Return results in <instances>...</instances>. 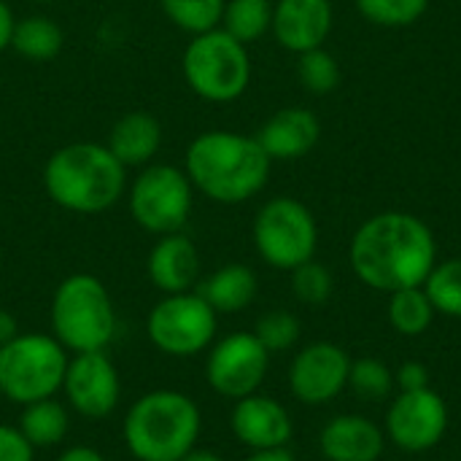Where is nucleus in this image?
Returning a JSON list of instances; mask_svg holds the SVG:
<instances>
[{"label":"nucleus","mask_w":461,"mask_h":461,"mask_svg":"<svg viewBox=\"0 0 461 461\" xmlns=\"http://www.w3.org/2000/svg\"><path fill=\"white\" fill-rule=\"evenodd\" d=\"M435 238L429 227L400 211L367 219L351 240L354 273L378 292L424 286L435 267Z\"/></svg>","instance_id":"nucleus-1"},{"label":"nucleus","mask_w":461,"mask_h":461,"mask_svg":"<svg viewBox=\"0 0 461 461\" xmlns=\"http://www.w3.org/2000/svg\"><path fill=\"white\" fill-rule=\"evenodd\" d=\"M273 159L254 135L232 130L200 132L184 154V170L194 192L221 205H238L259 194L270 178Z\"/></svg>","instance_id":"nucleus-2"},{"label":"nucleus","mask_w":461,"mask_h":461,"mask_svg":"<svg viewBox=\"0 0 461 461\" xmlns=\"http://www.w3.org/2000/svg\"><path fill=\"white\" fill-rule=\"evenodd\" d=\"M43 189L62 211L97 216L127 194V167L105 143H65L43 165Z\"/></svg>","instance_id":"nucleus-3"},{"label":"nucleus","mask_w":461,"mask_h":461,"mask_svg":"<svg viewBox=\"0 0 461 461\" xmlns=\"http://www.w3.org/2000/svg\"><path fill=\"white\" fill-rule=\"evenodd\" d=\"M203 429L197 402L176 389H154L132 402L124 416L122 438L138 461H181Z\"/></svg>","instance_id":"nucleus-4"},{"label":"nucleus","mask_w":461,"mask_h":461,"mask_svg":"<svg viewBox=\"0 0 461 461\" xmlns=\"http://www.w3.org/2000/svg\"><path fill=\"white\" fill-rule=\"evenodd\" d=\"M51 335L70 354L105 351L116 335V308L97 276L73 273L51 297Z\"/></svg>","instance_id":"nucleus-5"},{"label":"nucleus","mask_w":461,"mask_h":461,"mask_svg":"<svg viewBox=\"0 0 461 461\" xmlns=\"http://www.w3.org/2000/svg\"><path fill=\"white\" fill-rule=\"evenodd\" d=\"M186 86L208 103L238 100L251 81V57L246 43L221 27L192 35L181 57Z\"/></svg>","instance_id":"nucleus-6"},{"label":"nucleus","mask_w":461,"mask_h":461,"mask_svg":"<svg viewBox=\"0 0 461 461\" xmlns=\"http://www.w3.org/2000/svg\"><path fill=\"white\" fill-rule=\"evenodd\" d=\"M68 351L54 335L19 332L0 346V394L14 405H30L62 392Z\"/></svg>","instance_id":"nucleus-7"},{"label":"nucleus","mask_w":461,"mask_h":461,"mask_svg":"<svg viewBox=\"0 0 461 461\" xmlns=\"http://www.w3.org/2000/svg\"><path fill=\"white\" fill-rule=\"evenodd\" d=\"M130 216L149 235H173L184 232L192 205L194 186L184 167L167 162H151L127 186Z\"/></svg>","instance_id":"nucleus-8"},{"label":"nucleus","mask_w":461,"mask_h":461,"mask_svg":"<svg viewBox=\"0 0 461 461\" xmlns=\"http://www.w3.org/2000/svg\"><path fill=\"white\" fill-rule=\"evenodd\" d=\"M319 227L313 213L294 197L267 200L254 219V246L259 257L278 270H294L313 259Z\"/></svg>","instance_id":"nucleus-9"},{"label":"nucleus","mask_w":461,"mask_h":461,"mask_svg":"<svg viewBox=\"0 0 461 461\" xmlns=\"http://www.w3.org/2000/svg\"><path fill=\"white\" fill-rule=\"evenodd\" d=\"M219 313L197 294V292H181V294H165L146 319V335L167 357H194L205 351L219 327Z\"/></svg>","instance_id":"nucleus-10"},{"label":"nucleus","mask_w":461,"mask_h":461,"mask_svg":"<svg viewBox=\"0 0 461 461\" xmlns=\"http://www.w3.org/2000/svg\"><path fill=\"white\" fill-rule=\"evenodd\" d=\"M270 367V351L257 340L254 332H232L221 338L205 362V378L208 386L227 397V400H243L249 394H257Z\"/></svg>","instance_id":"nucleus-11"},{"label":"nucleus","mask_w":461,"mask_h":461,"mask_svg":"<svg viewBox=\"0 0 461 461\" xmlns=\"http://www.w3.org/2000/svg\"><path fill=\"white\" fill-rule=\"evenodd\" d=\"M62 392L68 405L78 416L89 421H100L116 411L122 397V381L116 365L108 359L105 351H86V354H73L68 359Z\"/></svg>","instance_id":"nucleus-12"},{"label":"nucleus","mask_w":461,"mask_h":461,"mask_svg":"<svg viewBox=\"0 0 461 461\" xmlns=\"http://www.w3.org/2000/svg\"><path fill=\"white\" fill-rule=\"evenodd\" d=\"M446 429L448 408L429 386L419 392H402L386 413V432L392 443L411 454L435 448L443 440Z\"/></svg>","instance_id":"nucleus-13"},{"label":"nucleus","mask_w":461,"mask_h":461,"mask_svg":"<svg viewBox=\"0 0 461 461\" xmlns=\"http://www.w3.org/2000/svg\"><path fill=\"white\" fill-rule=\"evenodd\" d=\"M351 359L335 343L303 348L289 367V389L305 405H327L348 386Z\"/></svg>","instance_id":"nucleus-14"},{"label":"nucleus","mask_w":461,"mask_h":461,"mask_svg":"<svg viewBox=\"0 0 461 461\" xmlns=\"http://www.w3.org/2000/svg\"><path fill=\"white\" fill-rule=\"evenodd\" d=\"M230 427L232 435L251 451L286 448L294 432L286 408L262 394H249L243 400H235Z\"/></svg>","instance_id":"nucleus-15"},{"label":"nucleus","mask_w":461,"mask_h":461,"mask_svg":"<svg viewBox=\"0 0 461 461\" xmlns=\"http://www.w3.org/2000/svg\"><path fill=\"white\" fill-rule=\"evenodd\" d=\"M276 41L294 54L321 49L332 30V3L330 0H278L273 5Z\"/></svg>","instance_id":"nucleus-16"},{"label":"nucleus","mask_w":461,"mask_h":461,"mask_svg":"<svg viewBox=\"0 0 461 461\" xmlns=\"http://www.w3.org/2000/svg\"><path fill=\"white\" fill-rule=\"evenodd\" d=\"M146 273H149V281L162 294L192 292V286L200 278V254H197L194 240L184 232L157 238L146 259Z\"/></svg>","instance_id":"nucleus-17"},{"label":"nucleus","mask_w":461,"mask_h":461,"mask_svg":"<svg viewBox=\"0 0 461 461\" xmlns=\"http://www.w3.org/2000/svg\"><path fill=\"white\" fill-rule=\"evenodd\" d=\"M319 135H321V124L316 113L308 108L292 105V108L276 111L254 138L259 140V146L273 162L276 159L289 162V159H300L311 154L313 146L319 143Z\"/></svg>","instance_id":"nucleus-18"},{"label":"nucleus","mask_w":461,"mask_h":461,"mask_svg":"<svg viewBox=\"0 0 461 461\" xmlns=\"http://www.w3.org/2000/svg\"><path fill=\"white\" fill-rule=\"evenodd\" d=\"M319 443L327 461H378L384 454V432L365 416L332 419Z\"/></svg>","instance_id":"nucleus-19"},{"label":"nucleus","mask_w":461,"mask_h":461,"mask_svg":"<svg viewBox=\"0 0 461 461\" xmlns=\"http://www.w3.org/2000/svg\"><path fill=\"white\" fill-rule=\"evenodd\" d=\"M105 146L127 170L130 167H146L159 154L162 124L157 116H151L146 111H130L113 122Z\"/></svg>","instance_id":"nucleus-20"},{"label":"nucleus","mask_w":461,"mask_h":461,"mask_svg":"<svg viewBox=\"0 0 461 461\" xmlns=\"http://www.w3.org/2000/svg\"><path fill=\"white\" fill-rule=\"evenodd\" d=\"M259 281L249 265H224L216 273H211L197 294L216 311V313H238L249 308L257 297Z\"/></svg>","instance_id":"nucleus-21"},{"label":"nucleus","mask_w":461,"mask_h":461,"mask_svg":"<svg viewBox=\"0 0 461 461\" xmlns=\"http://www.w3.org/2000/svg\"><path fill=\"white\" fill-rule=\"evenodd\" d=\"M65 46V32L62 27L43 14H30L24 19H16L14 35H11V49L32 62H49L54 59Z\"/></svg>","instance_id":"nucleus-22"},{"label":"nucleus","mask_w":461,"mask_h":461,"mask_svg":"<svg viewBox=\"0 0 461 461\" xmlns=\"http://www.w3.org/2000/svg\"><path fill=\"white\" fill-rule=\"evenodd\" d=\"M16 427L32 448H54L57 443L65 440L70 429V416L62 402H57L54 397H46V400L22 405V416Z\"/></svg>","instance_id":"nucleus-23"},{"label":"nucleus","mask_w":461,"mask_h":461,"mask_svg":"<svg viewBox=\"0 0 461 461\" xmlns=\"http://www.w3.org/2000/svg\"><path fill=\"white\" fill-rule=\"evenodd\" d=\"M273 24V3L270 0H227L221 14V30L238 38L240 43L259 41Z\"/></svg>","instance_id":"nucleus-24"},{"label":"nucleus","mask_w":461,"mask_h":461,"mask_svg":"<svg viewBox=\"0 0 461 461\" xmlns=\"http://www.w3.org/2000/svg\"><path fill=\"white\" fill-rule=\"evenodd\" d=\"M224 3L227 0H159V8L173 27L200 35L221 27Z\"/></svg>","instance_id":"nucleus-25"},{"label":"nucleus","mask_w":461,"mask_h":461,"mask_svg":"<svg viewBox=\"0 0 461 461\" xmlns=\"http://www.w3.org/2000/svg\"><path fill=\"white\" fill-rule=\"evenodd\" d=\"M435 316V305L429 303L424 286H411L392 292L389 300V321L400 335H421Z\"/></svg>","instance_id":"nucleus-26"},{"label":"nucleus","mask_w":461,"mask_h":461,"mask_svg":"<svg viewBox=\"0 0 461 461\" xmlns=\"http://www.w3.org/2000/svg\"><path fill=\"white\" fill-rule=\"evenodd\" d=\"M424 292L435 305V311L451 319H461V259L435 265L424 281Z\"/></svg>","instance_id":"nucleus-27"},{"label":"nucleus","mask_w":461,"mask_h":461,"mask_svg":"<svg viewBox=\"0 0 461 461\" xmlns=\"http://www.w3.org/2000/svg\"><path fill=\"white\" fill-rule=\"evenodd\" d=\"M297 76H300L303 86L313 95H330L340 84L338 59L327 49L303 51L297 59Z\"/></svg>","instance_id":"nucleus-28"},{"label":"nucleus","mask_w":461,"mask_h":461,"mask_svg":"<svg viewBox=\"0 0 461 461\" xmlns=\"http://www.w3.org/2000/svg\"><path fill=\"white\" fill-rule=\"evenodd\" d=\"M348 386L367 402H378V400H386L394 389V375L392 370L373 359V357H365V359H357L351 362V370H348Z\"/></svg>","instance_id":"nucleus-29"},{"label":"nucleus","mask_w":461,"mask_h":461,"mask_svg":"<svg viewBox=\"0 0 461 461\" xmlns=\"http://www.w3.org/2000/svg\"><path fill=\"white\" fill-rule=\"evenodd\" d=\"M429 0H357L365 19L381 27H408L419 22Z\"/></svg>","instance_id":"nucleus-30"},{"label":"nucleus","mask_w":461,"mask_h":461,"mask_svg":"<svg viewBox=\"0 0 461 461\" xmlns=\"http://www.w3.org/2000/svg\"><path fill=\"white\" fill-rule=\"evenodd\" d=\"M254 335L270 354L286 351L300 340V321L289 311H270L257 321Z\"/></svg>","instance_id":"nucleus-31"},{"label":"nucleus","mask_w":461,"mask_h":461,"mask_svg":"<svg viewBox=\"0 0 461 461\" xmlns=\"http://www.w3.org/2000/svg\"><path fill=\"white\" fill-rule=\"evenodd\" d=\"M292 289H294L297 300H303L308 305H321L332 294V276L324 265L308 259L292 270Z\"/></svg>","instance_id":"nucleus-32"},{"label":"nucleus","mask_w":461,"mask_h":461,"mask_svg":"<svg viewBox=\"0 0 461 461\" xmlns=\"http://www.w3.org/2000/svg\"><path fill=\"white\" fill-rule=\"evenodd\" d=\"M35 448L19 432V427L0 424V461H32Z\"/></svg>","instance_id":"nucleus-33"},{"label":"nucleus","mask_w":461,"mask_h":461,"mask_svg":"<svg viewBox=\"0 0 461 461\" xmlns=\"http://www.w3.org/2000/svg\"><path fill=\"white\" fill-rule=\"evenodd\" d=\"M397 384L402 392H419V389H427L429 386V373L421 362H408L400 367L397 373Z\"/></svg>","instance_id":"nucleus-34"},{"label":"nucleus","mask_w":461,"mask_h":461,"mask_svg":"<svg viewBox=\"0 0 461 461\" xmlns=\"http://www.w3.org/2000/svg\"><path fill=\"white\" fill-rule=\"evenodd\" d=\"M14 24H16V16L11 11V5L5 0H0V54L5 49H11V35H14Z\"/></svg>","instance_id":"nucleus-35"},{"label":"nucleus","mask_w":461,"mask_h":461,"mask_svg":"<svg viewBox=\"0 0 461 461\" xmlns=\"http://www.w3.org/2000/svg\"><path fill=\"white\" fill-rule=\"evenodd\" d=\"M57 461H105V456L100 451L89 448V446H73V448L62 451L57 456Z\"/></svg>","instance_id":"nucleus-36"},{"label":"nucleus","mask_w":461,"mask_h":461,"mask_svg":"<svg viewBox=\"0 0 461 461\" xmlns=\"http://www.w3.org/2000/svg\"><path fill=\"white\" fill-rule=\"evenodd\" d=\"M16 335H19V321H16V316L8 313V311H0V346L11 343Z\"/></svg>","instance_id":"nucleus-37"},{"label":"nucleus","mask_w":461,"mask_h":461,"mask_svg":"<svg viewBox=\"0 0 461 461\" xmlns=\"http://www.w3.org/2000/svg\"><path fill=\"white\" fill-rule=\"evenodd\" d=\"M243 461H297L286 448H270V451H254L249 459Z\"/></svg>","instance_id":"nucleus-38"},{"label":"nucleus","mask_w":461,"mask_h":461,"mask_svg":"<svg viewBox=\"0 0 461 461\" xmlns=\"http://www.w3.org/2000/svg\"><path fill=\"white\" fill-rule=\"evenodd\" d=\"M181 461H227L224 456H219V454H213V451H205V448H192L186 456Z\"/></svg>","instance_id":"nucleus-39"},{"label":"nucleus","mask_w":461,"mask_h":461,"mask_svg":"<svg viewBox=\"0 0 461 461\" xmlns=\"http://www.w3.org/2000/svg\"><path fill=\"white\" fill-rule=\"evenodd\" d=\"M32 3H51V0H32Z\"/></svg>","instance_id":"nucleus-40"}]
</instances>
